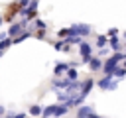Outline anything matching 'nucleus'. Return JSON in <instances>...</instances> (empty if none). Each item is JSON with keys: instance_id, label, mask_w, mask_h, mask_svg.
Here are the masks:
<instances>
[{"instance_id": "obj_14", "label": "nucleus", "mask_w": 126, "mask_h": 118, "mask_svg": "<svg viewBox=\"0 0 126 118\" xmlns=\"http://www.w3.org/2000/svg\"><path fill=\"white\" fill-rule=\"evenodd\" d=\"M106 45H108V35H98V37H96V47L102 49V47H106Z\"/></svg>"}, {"instance_id": "obj_31", "label": "nucleus", "mask_w": 126, "mask_h": 118, "mask_svg": "<svg viewBox=\"0 0 126 118\" xmlns=\"http://www.w3.org/2000/svg\"><path fill=\"white\" fill-rule=\"evenodd\" d=\"M124 49H126V45H124Z\"/></svg>"}, {"instance_id": "obj_20", "label": "nucleus", "mask_w": 126, "mask_h": 118, "mask_svg": "<svg viewBox=\"0 0 126 118\" xmlns=\"http://www.w3.org/2000/svg\"><path fill=\"white\" fill-rule=\"evenodd\" d=\"M67 35H71L69 28H63V30H59V31H57V37H67Z\"/></svg>"}, {"instance_id": "obj_5", "label": "nucleus", "mask_w": 126, "mask_h": 118, "mask_svg": "<svg viewBox=\"0 0 126 118\" xmlns=\"http://www.w3.org/2000/svg\"><path fill=\"white\" fill-rule=\"evenodd\" d=\"M79 51H81V57H83V59H81V63H85V65H87V63H89V59L93 57V45H91V43H87V41L83 39V41L79 43Z\"/></svg>"}, {"instance_id": "obj_24", "label": "nucleus", "mask_w": 126, "mask_h": 118, "mask_svg": "<svg viewBox=\"0 0 126 118\" xmlns=\"http://www.w3.org/2000/svg\"><path fill=\"white\" fill-rule=\"evenodd\" d=\"M4 37H8V31H0V39H4Z\"/></svg>"}, {"instance_id": "obj_30", "label": "nucleus", "mask_w": 126, "mask_h": 118, "mask_svg": "<svg viewBox=\"0 0 126 118\" xmlns=\"http://www.w3.org/2000/svg\"><path fill=\"white\" fill-rule=\"evenodd\" d=\"M2 53H4V51H0V57H2Z\"/></svg>"}, {"instance_id": "obj_1", "label": "nucleus", "mask_w": 126, "mask_h": 118, "mask_svg": "<svg viewBox=\"0 0 126 118\" xmlns=\"http://www.w3.org/2000/svg\"><path fill=\"white\" fill-rule=\"evenodd\" d=\"M69 112V106L63 102V104H51V106H47V108H43L41 110V116L43 118H47V116H63V114H67Z\"/></svg>"}, {"instance_id": "obj_8", "label": "nucleus", "mask_w": 126, "mask_h": 118, "mask_svg": "<svg viewBox=\"0 0 126 118\" xmlns=\"http://www.w3.org/2000/svg\"><path fill=\"white\" fill-rule=\"evenodd\" d=\"M93 87H94V79H93V77H89V79H87V81H85V83L81 85V88H83V90H81L79 94H81V96L85 98V96H87V94L91 92V88H93Z\"/></svg>"}, {"instance_id": "obj_19", "label": "nucleus", "mask_w": 126, "mask_h": 118, "mask_svg": "<svg viewBox=\"0 0 126 118\" xmlns=\"http://www.w3.org/2000/svg\"><path fill=\"white\" fill-rule=\"evenodd\" d=\"M33 24H35V28H37V30H47V28H45V22H43V20H39V18H33Z\"/></svg>"}, {"instance_id": "obj_28", "label": "nucleus", "mask_w": 126, "mask_h": 118, "mask_svg": "<svg viewBox=\"0 0 126 118\" xmlns=\"http://www.w3.org/2000/svg\"><path fill=\"white\" fill-rule=\"evenodd\" d=\"M2 112H4V108H2V106H0V114H2Z\"/></svg>"}, {"instance_id": "obj_29", "label": "nucleus", "mask_w": 126, "mask_h": 118, "mask_svg": "<svg viewBox=\"0 0 126 118\" xmlns=\"http://www.w3.org/2000/svg\"><path fill=\"white\" fill-rule=\"evenodd\" d=\"M122 67H124V69H126V61H124V65H122Z\"/></svg>"}, {"instance_id": "obj_23", "label": "nucleus", "mask_w": 126, "mask_h": 118, "mask_svg": "<svg viewBox=\"0 0 126 118\" xmlns=\"http://www.w3.org/2000/svg\"><path fill=\"white\" fill-rule=\"evenodd\" d=\"M18 2H20V6H22V10H24V8H26V6H28V4L32 2V0H18Z\"/></svg>"}, {"instance_id": "obj_13", "label": "nucleus", "mask_w": 126, "mask_h": 118, "mask_svg": "<svg viewBox=\"0 0 126 118\" xmlns=\"http://www.w3.org/2000/svg\"><path fill=\"white\" fill-rule=\"evenodd\" d=\"M108 45H110V49H112V51H120V49H122V43L118 41V37H116V35L108 41Z\"/></svg>"}, {"instance_id": "obj_26", "label": "nucleus", "mask_w": 126, "mask_h": 118, "mask_svg": "<svg viewBox=\"0 0 126 118\" xmlns=\"http://www.w3.org/2000/svg\"><path fill=\"white\" fill-rule=\"evenodd\" d=\"M89 118H100V116H96V114H94V112H93V114H91V116H89Z\"/></svg>"}, {"instance_id": "obj_10", "label": "nucleus", "mask_w": 126, "mask_h": 118, "mask_svg": "<svg viewBox=\"0 0 126 118\" xmlns=\"http://www.w3.org/2000/svg\"><path fill=\"white\" fill-rule=\"evenodd\" d=\"M91 114H93V108H91V106H79L77 118H89Z\"/></svg>"}, {"instance_id": "obj_2", "label": "nucleus", "mask_w": 126, "mask_h": 118, "mask_svg": "<svg viewBox=\"0 0 126 118\" xmlns=\"http://www.w3.org/2000/svg\"><path fill=\"white\" fill-rule=\"evenodd\" d=\"M20 12H22V6H20V2L16 0V2H12V4L6 8V12H4V16H2V20H4V22H14V18H16Z\"/></svg>"}, {"instance_id": "obj_18", "label": "nucleus", "mask_w": 126, "mask_h": 118, "mask_svg": "<svg viewBox=\"0 0 126 118\" xmlns=\"http://www.w3.org/2000/svg\"><path fill=\"white\" fill-rule=\"evenodd\" d=\"M41 110H43V108H41V106H37V104L30 106V114H32V116H39V114H41Z\"/></svg>"}, {"instance_id": "obj_9", "label": "nucleus", "mask_w": 126, "mask_h": 118, "mask_svg": "<svg viewBox=\"0 0 126 118\" xmlns=\"http://www.w3.org/2000/svg\"><path fill=\"white\" fill-rule=\"evenodd\" d=\"M100 67H102V59L100 57H91L89 59V69L91 71H98Z\"/></svg>"}, {"instance_id": "obj_11", "label": "nucleus", "mask_w": 126, "mask_h": 118, "mask_svg": "<svg viewBox=\"0 0 126 118\" xmlns=\"http://www.w3.org/2000/svg\"><path fill=\"white\" fill-rule=\"evenodd\" d=\"M71 83H73L71 79H59V81L55 79V81H53V87H57V88H67Z\"/></svg>"}, {"instance_id": "obj_12", "label": "nucleus", "mask_w": 126, "mask_h": 118, "mask_svg": "<svg viewBox=\"0 0 126 118\" xmlns=\"http://www.w3.org/2000/svg\"><path fill=\"white\" fill-rule=\"evenodd\" d=\"M67 69H69V63H57V65H55V77L67 73Z\"/></svg>"}, {"instance_id": "obj_17", "label": "nucleus", "mask_w": 126, "mask_h": 118, "mask_svg": "<svg viewBox=\"0 0 126 118\" xmlns=\"http://www.w3.org/2000/svg\"><path fill=\"white\" fill-rule=\"evenodd\" d=\"M65 75H67V79H71V81H77V71H75V67H69Z\"/></svg>"}, {"instance_id": "obj_25", "label": "nucleus", "mask_w": 126, "mask_h": 118, "mask_svg": "<svg viewBox=\"0 0 126 118\" xmlns=\"http://www.w3.org/2000/svg\"><path fill=\"white\" fill-rule=\"evenodd\" d=\"M14 118H26V114H24V112H20V114H14Z\"/></svg>"}, {"instance_id": "obj_22", "label": "nucleus", "mask_w": 126, "mask_h": 118, "mask_svg": "<svg viewBox=\"0 0 126 118\" xmlns=\"http://www.w3.org/2000/svg\"><path fill=\"white\" fill-rule=\"evenodd\" d=\"M106 35H108V37H114V35H118V30H116V28H112V30H110Z\"/></svg>"}, {"instance_id": "obj_6", "label": "nucleus", "mask_w": 126, "mask_h": 118, "mask_svg": "<svg viewBox=\"0 0 126 118\" xmlns=\"http://www.w3.org/2000/svg\"><path fill=\"white\" fill-rule=\"evenodd\" d=\"M116 85H118V81H114L112 75H104V77L98 81V87H100L102 90H112V88H116Z\"/></svg>"}, {"instance_id": "obj_21", "label": "nucleus", "mask_w": 126, "mask_h": 118, "mask_svg": "<svg viewBox=\"0 0 126 118\" xmlns=\"http://www.w3.org/2000/svg\"><path fill=\"white\" fill-rule=\"evenodd\" d=\"M33 35H35L37 39H43V37H45V30H37V31H33Z\"/></svg>"}, {"instance_id": "obj_3", "label": "nucleus", "mask_w": 126, "mask_h": 118, "mask_svg": "<svg viewBox=\"0 0 126 118\" xmlns=\"http://www.w3.org/2000/svg\"><path fill=\"white\" fill-rule=\"evenodd\" d=\"M37 6H39V2H37V0H32V2H30V4H28V6H26L22 12H20V14H22V16H24V18L30 22V20L37 18Z\"/></svg>"}, {"instance_id": "obj_16", "label": "nucleus", "mask_w": 126, "mask_h": 118, "mask_svg": "<svg viewBox=\"0 0 126 118\" xmlns=\"http://www.w3.org/2000/svg\"><path fill=\"white\" fill-rule=\"evenodd\" d=\"M10 45H12V37H4V39H0V51L8 49Z\"/></svg>"}, {"instance_id": "obj_7", "label": "nucleus", "mask_w": 126, "mask_h": 118, "mask_svg": "<svg viewBox=\"0 0 126 118\" xmlns=\"http://www.w3.org/2000/svg\"><path fill=\"white\" fill-rule=\"evenodd\" d=\"M26 26H28V20H26V18H24L20 24H12V28L8 30V37H16L18 33H22V31H24V28H26Z\"/></svg>"}, {"instance_id": "obj_4", "label": "nucleus", "mask_w": 126, "mask_h": 118, "mask_svg": "<svg viewBox=\"0 0 126 118\" xmlns=\"http://www.w3.org/2000/svg\"><path fill=\"white\" fill-rule=\"evenodd\" d=\"M69 31H71V35H79V37H87L93 30H91V26H87V24H73L71 28H69Z\"/></svg>"}, {"instance_id": "obj_15", "label": "nucleus", "mask_w": 126, "mask_h": 118, "mask_svg": "<svg viewBox=\"0 0 126 118\" xmlns=\"http://www.w3.org/2000/svg\"><path fill=\"white\" fill-rule=\"evenodd\" d=\"M110 75H112V77H116V79H122V77H126V69L118 65V67H116V69H114Z\"/></svg>"}, {"instance_id": "obj_27", "label": "nucleus", "mask_w": 126, "mask_h": 118, "mask_svg": "<svg viewBox=\"0 0 126 118\" xmlns=\"http://www.w3.org/2000/svg\"><path fill=\"white\" fill-rule=\"evenodd\" d=\"M2 22H4V20H2V16H0V26H2Z\"/></svg>"}]
</instances>
